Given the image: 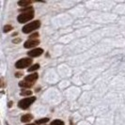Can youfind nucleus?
Segmentation results:
<instances>
[{
  "label": "nucleus",
  "instance_id": "nucleus-3",
  "mask_svg": "<svg viewBox=\"0 0 125 125\" xmlns=\"http://www.w3.org/2000/svg\"><path fill=\"white\" fill-rule=\"evenodd\" d=\"M36 101V97L32 96V97H28V98H25L23 100H21L18 103V106L21 108V109H27L28 107L31 105L32 104Z\"/></svg>",
  "mask_w": 125,
  "mask_h": 125
},
{
  "label": "nucleus",
  "instance_id": "nucleus-10",
  "mask_svg": "<svg viewBox=\"0 0 125 125\" xmlns=\"http://www.w3.org/2000/svg\"><path fill=\"white\" fill-rule=\"evenodd\" d=\"M33 85H34V83H30V82L25 81V80L19 83V86L21 88H31V87H33Z\"/></svg>",
  "mask_w": 125,
  "mask_h": 125
},
{
  "label": "nucleus",
  "instance_id": "nucleus-1",
  "mask_svg": "<svg viewBox=\"0 0 125 125\" xmlns=\"http://www.w3.org/2000/svg\"><path fill=\"white\" fill-rule=\"evenodd\" d=\"M20 11L22 13L20 15H18L17 20H18L19 23H21V24L26 23V22H28V21H30V20L34 18V11H33V9H32L31 7L20 10Z\"/></svg>",
  "mask_w": 125,
  "mask_h": 125
},
{
  "label": "nucleus",
  "instance_id": "nucleus-13",
  "mask_svg": "<svg viewBox=\"0 0 125 125\" xmlns=\"http://www.w3.org/2000/svg\"><path fill=\"white\" fill-rule=\"evenodd\" d=\"M39 68H40V65H39V64H35V65L31 66V67L28 69V72L31 73V72H34V71H37V70H39Z\"/></svg>",
  "mask_w": 125,
  "mask_h": 125
},
{
  "label": "nucleus",
  "instance_id": "nucleus-9",
  "mask_svg": "<svg viewBox=\"0 0 125 125\" xmlns=\"http://www.w3.org/2000/svg\"><path fill=\"white\" fill-rule=\"evenodd\" d=\"M31 119H33V116H32L31 114H25L24 116H22L21 121H22V122H28V121H30Z\"/></svg>",
  "mask_w": 125,
  "mask_h": 125
},
{
  "label": "nucleus",
  "instance_id": "nucleus-11",
  "mask_svg": "<svg viewBox=\"0 0 125 125\" xmlns=\"http://www.w3.org/2000/svg\"><path fill=\"white\" fill-rule=\"evenodd\" d=\"M51 125H64V121L60 119H55L51 122Z\"/></svg>",
  "mask_w": 125,
  "mask_h": 125
},
{
  "label": "nucleus",
  "instance_id": "nucleus-12",
  "mask_svg": "<svg viewBox=\"0 0 125 125\" xmlns=\"http://www.w3.org/2000/svg\"><path fill=\"white\" fill-rule=\"evenodd\" d=\"M31 94H32L31 90H23V91H21L20 95L21 96H30Z\"/></svg>",
  "mask_w": 125,
  "mask_h": 125
},
{
  "label": "nucleus",
  "instance_id": "nucleus-16",
  "mask_svg": "<svg viewBox=\"0 0 125 125\" xmlns=\"http://www.w3.org/2000/svg\"><path fill=\"white\" fill-rule=\"evenodd\" d=\"M38 37H39V33H34L29 38H30V40H35V38H38Z\"/></svg>",
  "mask_w": 125,
  "mask_h": 125
},
{
  "label": "nucleus",
  "instance_id": "nucleus-15",
  "mask_svg": "<svg viewBox=\"0 0 125 125\" xmlns=\"http://www.w3.org/2000/svg\"><path fill=\"white\" fill-rule=\"evenodd\" d=\"M10 30H12V26L10 25H7L4 26V32L7 33V32H10Z\"/></svg>",
  "mask_w": 125,
  "mask_h": 125
},
{
  "label": "nucleus",
  "instance_id": "nucleus-7",
  "mask_svg": "<svg viewBox=\"0 0 125 125\" xmlns=\"http://www.w3.org/2000/svg\"><path fill=\"white\" fill-rule=\"evenodd\" d=\"M38 77H39L38 73H32V74L27 75V76L25 77V81L30 82V83H34V82H35L38 79Z\"/></svg>",
  "mask_w": 125,
  "mask_h": 125
},
{
  "label": "nucleus",
  "instance_id": "nucleus-20",
  "mask_svg": "<svg viewBox=\"0 0 125 125\" xmlns=\"http://www.w3.org/2000/svg\"><path fill=\"white\" fill-rule=\"evenodd\" d=\"M26 125H36V124H34V123H29V124H26Z\"/></svg>",
  "mask_w": 125,
  "mask_h": 125
},
{
  "label": "nucleus",
  "instance_id": "nucleus-14",
  "mask_svg": "<svg viewBox=\"0 0 125 125\" xmlns=\"http://www.w3.org/2000/svg\"><path fill=\"white\" fill-rule=\"evenodd\" d=\"M49 120L48 118H44V119H41L36 121V124H42V123H46L47 121Z\"/></svg>",
  "mask_w": 125,
  "mask_h": 125
},
{
  "label": "nucleus",
  "instance_id": "nucleus-19",
  "mask_svg": "<svg viewBox=\"0 0 125 125\" xmlns=\"http://www.w3.org/2000/svg\"><path fill=\"white\" fill-rule=\"evenodd\" d=\"M11 104H12V102H10L9 103V107H11Z\"/></svg>",
  "mask_w": 125,
  "mask_h": 125
},
{
  "label": "nucleus",
  "instance_id": "nucleus-18",
  "mask_svg": "<svg viewBox=\"0 0 125 125\" xmlns=\"http://www.w3.org/2000/svg\"><path fill=\"white\" fill-rule=\"evenodd\" d=\"M21 75H23L22 73H15V76H16V77H20Z\"/></svg>",
  "mask_w": 125,
  "mask_h": 125
},
{
  "label": "nucleus",
  "instance_id": "nucleus-4",
  "mask_svg": "<svg viewBox=\"0 0 125 125\" xmlns=\"http://www.w3.org/2000/svg\"><path fill=\"white\" fill-rule=\"evenodd\" d=\"M32 64V59L31 57H25V58H22L18 60L17 62L15 63V67L17 69H25V68H27L29 67L30 65Z\"/></svg>",
  "mask_w": 125,
  "mask_h": 125
},
{
  "label": "nucleus",
  "instance_id": "nucleus-2",
  "mask_svg": "<svg viewBox=\"0 0 125 125\" xmlns=\"http://www.w3.org/2000/svg\"><path fill=\"white\" fill-rule=\"evenodd\" d=\"M41 26V22L40 21H34V22H31L27 25H25L24 27H23V32L25 33V34H28L30 32H33L34 30L38 29L39 27Z\"/></svg>",
  "mask_w": 125,
  "mask_h": 125
},
{
  "label": "nucleus",
  "instance_id": "nucleus-8",
  "mask_svg": "<svg viewBox=\"0 0 125 125\" xmlns=\"http://www.w3.org/2000/svg\"><path fill=\"white\" fill-rule=\"evenodd\" d=\"M32 4L31 1H29V0H21V1H19L18 2V5L20 7H22V8H28V6H30Z\"/></svg>",
  "mask_w": 125,
  "mask_h": 125
},
{
  "label": "nucleus",
  "instance_id": "nucleus-6",
  "mask_svg": "<svg viewBox=\"0 0 125 125\" xmlns=\"http://www.w3.org/2000/svg\"><path fill=\"white\" fill-rule=\"evenodd\" d=\"M42 53H43V50L42 48H35V49L31 50L30 52H28L27 55H28L29 57H37V56H42Z\"/></svg>",
  "mask_w": 125,
  "mask_h": 125
},
{
  "label": "nucleus",
  "instance_id": "nucleus-5",
  "mask_svg": "<svg viewBox=\"0 0 125 125\" xmlns=\"http://www.w3.org/2000/svg\"><path fill=\"white\" fill-rule=\"evenodd\" d=\"M40 44V41L38 40V39H35V40H28V41H26L24 44V46H25V48L26 49H29V48H33V47H35V46H37Z\"/></svg>",
  "mask_w": 125,
  "mask_h": 125
},
{
  "label": "nucleus",
  "instance_id": "nucleus-17",
  "mask_svg": "<svg viewBox=\"0 0 125 125\" xmlns=\"http://www.w3.org/2000/svg\"><path fill=\"white\" fill-rule=\"evenodd\" d=\"M20 41H21L20 39H17V40H13L12 42H13V43H18V42H20Z\"/></svg>",
  "mask_w": 125,
  "mask_h": 125
}]
</instances>
